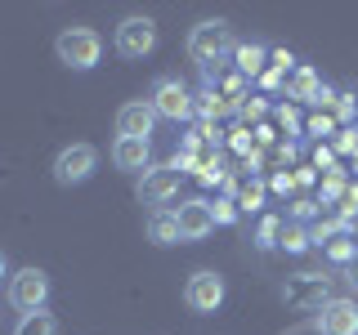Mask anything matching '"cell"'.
<instances>
[{
    "mask_svg": "<svg viewBox=\"0 0 358 335\" xmlns=\"http://www.w3.org/2000/svg\"><path fill=\"white\" fill-rule=\"evenodd\" d=\"M148 241L152 246H175V241H184V237H179V215H175V210H152V215H148Z\"/></svg>",
    "mask_w": 358,
    "mask_h": 335,
    "instance_id": "14",
    "label": "cell"
},
{
    "mask_svg": "<svg viewBox=\"0 0 358 335\" xmlns=\"http://www.w3.org/2000/svg\"><path fill=\"white\" fill-rule=\"evenodd\" d=\"M345 282H350V290H354V295H358V255H354L350 264H345Z\"/></svg>",
    "mask_w": 358,
    "mask_h": 335,
    "instance_id": "23",
    "label": "cell"
},
{
    "mask_svg": "<svg viewBox=\"0 0 358 335\" xmlns=\"http://www.w3.org/2000/svg\"><path fill=\"white\" fill-rule=\"evenodd\" d=\"M59 331V322L50 318V313H27V318H18V327H14V335H54Z\"/></svg>",
    "mask_w": 358,
    "mask_h": 335,
    "instance_id": "16",
    "label": "cell"
},
{
    "mask_svg": "<svg viewBox=\"0 0 358 335\" xmlns=\"http://www.w3.org/2000/svg\"><path fill=\"white\" fill-rule=\"evenodd\" d=\"M278 246H282V251H291V255H300V251H309L313 246V237H309V228L305 223H282V237H278Z\"/></svg>",
    "mask_w": 358,
    "mask_h": 335,
    "instance_id": "15",
    "label": "cell"
},
{
    "mask_svg": "<svg viewBox=\"0 0 358 335\" xmlns=\"http://www.w3.org/2000/svg\"><path fill=\"white\" fill-rule=\"evenodd\" d=\"M233 50V31H229V22L224 18H201L193 31H188V59H193L197 67H215L224 63V54Z\"/></svg>",
    "mask_w": 358,
    "mask_h": 335,
    "instance_id": "2",
    "label": "cell"
},
{
    "mask_svg": "<svg viewBox=\"0 0 358 335\" xmlns=\"http://www.w3.org/2000/svg\"><path fill=\"white\" fill-rule=\"evenodd\" d=\"M341 152H358V130H345V139H341Z\"/></svg>",
    "mask_w": 358,
    "mask_h": 335,
    "instance_id": "25",
    "label": "cell"
},
{
    "mask_svg": "<svg viewBox=\"0 0 358 335\" xmlns=\"http://www.w3.org/2000/svg\"><path fill=\"white\" fill-rule=\"evenodd\" d=\"M152 130H157L152 103H143V98L121 103V112H117V134H121V139H152Z\"/></svg>",
    "mask_w": 358,
    "mask_h": 335,
    "instance_id": "11",
    "label": "cell"
},
{
    "mask_svg": "<svg viewBox=\"0 0 358 335\" xmlns=\"http://www.w3.org/2000/svg\"><path fill=\"white\" fill-rule=\"evenodd\" d=\"M9 277V260H5V251H0V282Z\"/></svg>",
    "mask_w": 358,
    "mask_h": 335,
    "instance_id": "26",
    "label": "cell"
},
{
    "mask_svg": "<svg viewBox=\"0 0 358 335\" xmlns=\"http://www.w3.org/2000/svg\"><path fill=\"white\" fill-rule=\"evenodd\" d=\"M45 299H50V277H45L41 268H18V273L9 277V304H14L22 318H27V313H41Z\"/></svg>",
    "mask_w": 358,
    "mask_h": 335,
    "instance_id": "6",
    "label": "cell"
},
{
    "mask_svg": "<svg viewBox=\"0 0 358 335\" xmlns=\"http://www.w3.org/2000/svg\"><path fill=\"white\" fill-rule=\"evenodd\" d=\"M260 197H264L260 179H246V184L238 188V206H246V210H255V206H260Z\"/></svg>",
    "mask_w": 358,
    "mask_h": 335,
    "instance_id": "21",
    "label": "cell"
},
{
    "mask_svg": "<svg viewBox=\"0 0 358 335\" xmlns=\"http://www.w3.org/2000/svg\"><path fill=\"white\" fill-rule=\"evenodd\" d=\"M336 112H341V117L350 121V117H354V94H341V103H336Z\"/></svg>",
    "mask_w": 358,
    "mask_h": 335,
    "instance_id": "24",
    "label": "cell"
},
{
    "mask_svg": "<svg viewBox=\"0 0 358 335\" xmlns=\"http://www.w3.org/2000/svg\"><path fill=\"white\" fill-rule=\"evenodd\" d=\"M282 304L287 308H296V313H318L331 295V277H322V273H291L287 282H282Z\"/></svg>",
    "mask_w": 358,
    "mask_h": 335,
    "instance_id": "3",
    "label": "cell"
},
{
    "mask_svg": "<svg viewBox=\"0 0 358 335\" xmlns=\"http://www.w3.org/2000/svg\"><path fill=\"white\" fill-rule=\"evenodd\" d=\"M264 45H238V72L242 76H260L264 72Z\"/></svg>",
    "mask_w": 358,
    "mask_h": 335,
    "instance_id": "17",
    "label": "cell"
},
{
    "mask_svg": "<svg viewBox=\"0 0 358 335\" xmlns=\"http://www.w3.org/2000/svg\"><path fill=\"white\" fill-rule=\"evenodd\" d=\"M175 215H179V237L184 241H201L210 228H215V210H210V201H201V197H188Z\"/></svg>",
    "mask_w": 358,
    "mask_h": 335,
    "instance_id": "12",
    "label": "cell"
},
{
    "mask_svg": "<svg viewBox=\"0 0 358 335\" xmlns=\"http://www.w3.org/2000/svg\"><path fill=\"white\" fill-rule=\"evenodd\" d=\"M94 170H99V152L90 148V143H67V148H59V156H54V165H50V174H54L59 188L85 184Z\"/></svg>",
    "mask_w": 358,
    "mask_h": 335,
    "instance_id": "5",
    "label": "cell"
},
{
    "mask_svg": "<svg viewBox=\"0 0 358 335\" xmlns=\"http://www.w3.org/2000/svg\"><path fill=\"white\" fill-rule=\"evenodd\" d=\"M112 165L126 170V174L148 170V165H152V143L148 139H121V134H117V143H112Z\"/></svg>",
    "mask_w": 358,
    "mask_h": 335,
    "instance_id": "13",
    "label": "cell"
},
{
    "mask_svg": "<svg viewBox=\"0 0 358 335\" xmlns=\"http://www.w3.org/2000/svg\"><path fill=\"white\" fill-rule=\"evenodd\" d=\"M322 89H327V85H318V76H313V72H300V76H296V94L309 98V103H318Z\"/></svg>",
    "mask_w": 358,
    "mask_h": 335,
    "instance_id": "20",
    "label": "cell"
},
{
    "mask_svg": "<svg viewBox=\"0 0 358 335\" xmlns=\"http://www.w3.org/2000/svg\"><path fill=\"white\" fill-rule=\"evenodd\" d=\"M54 54H59V63L72 67V72H90V67H99V59H103V36H99L94 27H85V22H72V27L59 31Z\"/></svg>",
    "mask_w": 358,
    "mask_h": 335,
    "instance_id": "1",
    "label": "cell"
},
{
    "mask_svg": "<svg viewBox=\"0 0 358 335\" xmlns=\"http://www.w3.org/2000/svg\"><path fill=\"white\" fill-rule=\"evenodd\" d=\"M179 184H184V170H179V165H148L143 179H139V201L162 210L171 197H179Z\"/></svg>",
    "mask_w": 358,
    "mask_h": 335,
    "instance_id": "9",
    "label": "cell"
},
{
    "mask_svg": "<svg viewBox=\"0 0 358 335\" xmlns=\"http://www.w3.org/2000/svg\"><path fill=\"white\" fill-rule=\"evenodd\" d=\"M112 45H117L121 59H148L157 50V22L148 14H130L117 22V31H112Z\"/></svg>",
    "mask_w": 358,
    "mask_h": 335,
    "instance_id": "4",
    "label": "cell"
},
{
    "mask_svg": "<svg viewBox=\"0 0 358 335\" xmlns=\"http://www.w3.org/2000/svg\"><path fill=\"white\" fill-rule=\"evenodd\" d=\"M278 237H282V219H264L260 232H255V246H260V251H273Z\"/></svg>",
    "mask_w": 358,
    "mask_h": 335,
    "instance_id": "19",
    "label": "cell"
},
{
    "mask_svg": "<svg viewBox=\"0 0 358 335\" xmlns=\"http://www.w3.org/2000/svg\"><path fill=\"white\" fill-rule=\"evenodd\" d=\"M313 331L318 335H358V304L354 299H327L313 318Z\"/></svg>",
    "mask_w": 358,
    "mask_h": 335,
    "instance_id": "10",
    "label": "cell"
},
{
    "mask_svg": "<svg viewBox=\"0 0 358 335\" xmlns=\"http://www.w3.org/2000/svg\"><path fill=\"white\" fill-rule=\"evenodd\" d=\"M210 210H215V223H233V219H238V201H233V197L210 201Z\"/></svg>",
    "mask_w": 358,
    "mask_h": 335,
    "instance_id": "22",
    "label": "cell"
},
{
    "mask_svg": "<svg viewBox=\"0 0 358 335\" xmlns=\"http://www.w3.org/2000/svg\"><path fill=\"white\" fill-rule=\"evenodd\" d=\"M224 295H229V286H224V277L215 268H197V273L184 282V304L193 313H215L224 304Z\"/></svg>",
    "mask_w": 358,
    "mask_h": 335,
    "instance_id": "8",
    "label": "cell"
},
{
    "mask_svg": "<svg viewBox=\"0 0 358 335\" xmlns=\"http://www.w3.org/2000/svg\"><path fill=\"white\" fill-rule=\"evenodd\" d=\"M152 112H157V121H188L193 117V94H188V85L179 81V76H162V81L152 85Z\"/></svg>",
    "mask_w": 358,
    "mask_h": 335,
    "instance_id": "7",
    "label": "cell"
},
{
    "mask_svg": "<svg viewBox=\"0 0 358 335\" xmlns=\"http://www.w3.org/2000/svg\"><path fill=\"white\" fill-rule=\"evenodd\" d=\"M322 251H327V260H336V264L345 268V264H350L354 255H358V241L350 237V232H341V237H331L327 246H322Z\"/></svg>",
    "mask_w": 358,
    "mask_h": 335,
    "instance_id": "18",
    "label": "cell"
}]
</instances>
